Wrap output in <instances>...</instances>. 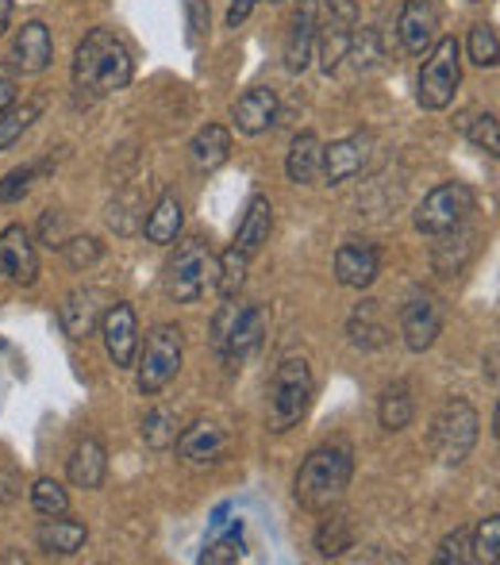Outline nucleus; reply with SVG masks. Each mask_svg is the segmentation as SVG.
<instances>
[{
    "instance_id": "1",
    "label": "nucleus",
    "mask_w": 500,
    "mask_h": 565,
    "mask_svg": "<svg viewBox=\"0 0 500 565\" xmlns=\"http://www.w3.org/2000/svg\"><path fill=\"white\" fill-rule=\"evenodd\" d=\"M135 77V58L113 28H93L74 51V89L97 100L120 93Z\"/></svg>"
},
{
    "instance_id": "2",
    "label": "nucleus",
    "mask_w": 500,
    "mask_h": 565,
    "mask_svg": "<svg viewBox=\"0 0 500 565\" xmlns=\"http://www.w3.org/2000/svg\"><path fill=\"white\" fill-rule=\"evenodd\" d=\"M354 477V450L351 443H323L305 458L292 481V497L305 512H331L347 497Z\"/></svg>"
},
{
    "instance_id": "3",
    "label": "nucleus",
    "mask_w": 500,
    "mask_h": 565,
    "mask_svg": "<svg viewBox=\"0 0 500 565\" xmlns=\"http://www.w3.org/2000/svg\"><path fill=\"white\" fill-rule=\"evenodd\" d=\"M216 274H220V258L209 246V238L189 235L181 238L173 258L166 262V292L178 305H193V300H201L216 285Z\"/></svg>"
},
{
    "instance_id": "4",
    "label": "nucleus",
    "mask_w": 500,
    "mask_h": 565,
    "mask_svg": "<svg viewBox=\"0 0 500 565\" xmlns=\"http://www.w3.org/2000/svg\"><path fill=\"white\" fill-rule=\"evenodd\" d=\"M316 396L312 365L305 358H285L269 381V431H289L308 416Z\"/></svg>"
},
{
    "instance_id": "5",
    "label": "nucleus",
    "mask_w": 500,
    "mask_h": 565,
    "mask_svg": "<svg viewBox=\"0 0 500 565\" xmlns=\"http://www.w3.org/2000/svg\"><path fill=\"white\" fill-rule=\"evenodd\" d=\"M266 339V308L262 305H232L224 300V308L212 320V342L216 354L224 362H247L254 350Z\"/></svg>"
},
{
    "instance_id": "6",
    "label": "nucleus",
    "mask_w": 500,
    "mask_h": 565,
    "mask_svg": "<svg viewBox=\"0 0 500 565\" xmlns=\"http://www.w3.org/2000/svg\"><path fill=\"white\" fill-rule=\"evenodd\" d=\"M481 435V416L470 401L450 396L432 419V447L439 454L443 466H462L470 458V450L478 447Z\"/></svg>"
},
{
    "instance_id": "7",
    "label": "nucleus",
    "mask_w": 500,
    "mask_h": 565,
    "mask_svg": "<svg viewBox=\"0 0 500 565\" xmlns=\"http://www.w3.org/2000/svg\"><path fill=\"white\" fill-rule=\"evenodd\" d=\"M458 82H462V46H458L455 35L435 39L432 51H427V62L419 70V85H416V100L427 113H443L450 108L458 93Z\"/></svg>"
},
{
    "instance_id": "8",
    "label": "nucleus",
    "mask_w": 500,
    "mask_h": 565,
    "mask_svg": "<svg viewBox=\"0 0 500 565\" xmlns=\"http://www.w3.org/2000/svg\"><path fill=\"white\" fill-rule=\"evenodd\" d=\"M139 393L155 396L178 377L181 358H185V339H181L178 323H158L147 335V342H139Z\"/></svg>"
},
{
    "instance_id": "9",
    "label": "nucleus",
    "mask_w": 500,
    "mask_h": 565,
    "mask_svg": "<svg viewBox=\"0 0 500 565\" xmlns=\"http://www.w3.org/2000/svg\"><path fill=\"white\" fill-rule=\"evenodd\" d=\"M474 212V189L466 181H443L435 185L424 201L416 204V231L419 235H447V231L462 227L466 216Z\"/></svg>"
},
{
    "instance_id": "10",
    "label": "nucleus",
    "mask_w": 500,
    "mask_h": 565,
    "mask_svg": "<svg viewBox=\"0 0 500 565\" xmlns=\"http://www.w3.org/2000/svg\"><path fill=\"white\" fill-rule=\"evenodd\" d=\"M354 23H359V0H323V20H316L323 74H336L343 58H351Z\"/></svg>"
},
{
    "instance_id": "11",
    "label": "nucleus",
    "mask_w": 500,
    "mask_h": 565,
    "mask_svg": "<svg viewBox=\"0 0 500 565\" xmlns=\"http://www.w3.org/2000/svg\"><path fill=\"white\" fill-rule=\"evenodd\" d=\"M401 335L412 354H424L435 347V339L443 335V305L432 292H419L401 308Z\"/></svg>"
},
{
    "instance_id": "12",
    "label": "nucleus",
    "mask_w": 500,
    "mask_h": 565,
    "mask_svg": "<svg viewBox=\"0 0 500 565\" xmlns=\"http://www.w3.org/2000/svg\"><path fill=\"white\" fill-rule=\"evenodd\" d=\"M100 335H105V350L113 358L116 370H131L135 354H139V316L131 305H113L100 316Z\"/></svg>"
},
{
    "instance_id": "13",
    "label": "nucleus",
    "mask_w": 500,
    "mask_h": 565,
    "mask_svg": "<svg viewBox=\"0 0 500 565\" xmlns=\"http://www.w3.org/2000/svg\"><path fill=\"white\" fill-rule=\"evenodd\" d=\"M173 443H178V458L185 461V466L209 469V466H216V461L224 458L227 431L220 424H212V419H196V424H189Z\"/></svg>"
},
{
    "instance_id": "14",
    "label": "nucleus",
    "mask_w": 500,
    "mask_h": 565,
    "mask_svg": "<svg viewBox=\"0 0 500 565\" xmlns=\"http://www.w3.org/2000/svg\"><path fill=\"white\" fill-rule=\"evenodd\" d=\"M0 274L15 285H35L39 281V254L31 235L20 224L0 231Z\"/></svg>"
},
{
    "instance_id": "15",
    "label": "nucleus",
    "mask_w": 500,
    "mask_h": 565,
    "mask_svg": "<svg viewBox=\"0 0 500 565\" xmlns=\"http://www.w3.org/2000/svg\"><path fill=\"white\" fill-rule=\"evenodd\" d=\"M381 274V250L370 243H359V238H351V243H343L336 250V281L343 285V289H370V285L377 281Z\"/></svg>"
},
{
    "instance_id": "16",
    "label": "nucleus",
    "mask_w": 500,
    "mask_h": 565,
    "mask_svg": "<svg viewBox=\"0 0 500 565\" xmlns=\"http://www.w3.org/2000/svg\"><path fill=\"white\" fill-rule=\"evenodd\" d=\"M12 66L20 74H43L54 58V39H51V28L43 20H28L12 39V51H8Z\"/></svg>"
},
{
    "instance_id": "17",
    "label": "nucleus",
    "mask_w": 500,
    "mask_h": 565,
    "mask_svg": "<svg viewBox=\"0 0 500 565\" xmlns=\"http://www.w3.org/2000/svg\"><path fill=\"white\" fill-rule=\"evenodd\" d=\"M396 31H401V43L408 54L432 51L435 35H439V8H435V0H404Z\"/></svg>"
},
{
    "instance_id": "18",
    "label": "nucleus",
    "mask_w": 500,
    "mask_h": 565,
    "mask_svg": "<svg viewBox=\"0 0 500 565\" xmlns=\"http://www.w3.org/2000/svg\"><path fill=\"white\" fill-rule=\"evenodd\" d=\"M370 162V135H347L336 139L331 147H323V162L320 173L328 178V185H343L354 173H362Z\"/></svg>"
},
{
    "instance_id": "19",
    "label": "nucleus",
    "mask_w": 500,
    "mask_h": 565,
    "mask_svg": "<svg viewBox=\"0 0 500 565\" xmlns=\"http://www.w3.org/2000/svg\"><path fill=\"white\" fill-rule=\"evenodd\" d=\"M105 316V292L100 289H74L58 308V323L70 339H89Z\"/></svg>"
},
{
    "instance_id": "20",
    "label": "nucleus",
    "mask_w": 500,
    "mask_h": 565,
    "mask_svg": "<svg viewBox=\"0 0 500 565\" xmlns=\"http://www.w3.org/2000/svg\"><path fill=\"white\" fill-rule=\"evenodd\" d=\"M232 124L240 135H262L277 124V93L258 85V89H247L240 100L232 105Z\"/></svg>"
},
{
    "instance_id": "21",
    "label": "nucleus",
    "mask_w": 500,
    "mask_h": 565,
    "mask_svg": "<svg viewBox=\"0 0 500 565\" xmlns=\"http://www.w3.org/2000/svg\"><path fill=\"white\" fill-rule=\"evenodd\" d=\"M316 51V4L312 0H300L297 15L289 23V35H285V70L289 74H305L308 62Z\"/></svg>"
},
{
    "instance_id": "22",
    "label": "nucleus",
    "mask_w": 500,
    "mask_h": 565,
    "mask_svg": "<svg viewBox=\"0 0 500 565\" xmlns=\"http://www.w3.org/2000/svg\"><path fill=\"white\" fill-rule=\"evenodd\" d=\"M85 539H89L85 523L66 520V515H46V520L39 523V531H35L39 551H43V554H58V558H70V554H77L85 546Z\"/></svg>"
},
{
    "instance_id": "23",
    "label": "nucleus",
    "mask_w": 500,
    "mask_h": 565,
    "mask_svg": "<svg viewBox=\"0 0 500 565\" xmlns=\"http://www.w3.org/2000/svg\"><path fill=\"white\" fill-rule=\"evenodd\" d=\"M189 158L196 173H216L232 158V131L224 124H204L189 142Z\"/></svg>"
},
{
    "instance_id": "24",
    "label": "nucleus",
    "mask_w": 500,
    "mask_h": 565,
    "mask_svg": "<svg viewBox=\"0 0 500 565\" xmlns=\"http://www.w3.org/2000/svg\"><path fill=\"white\" fill-rule=\"evenodd\" d=\"M66 473H70V484H74V489L97 492L100 484H105V477H108V454H105V447H100L97 439H82V443H77V450L70 454Z\"/></svg>"
},
{
    "instance_id": "25",
    "label": "nucleus",
    "mask_w": 500,
    "mask_h": 565,
    "mask_svg": "<svg viewBox=\"0 0 500 565\" xmlns=\"http://www.w3.org/2000/svg\"><path fill=\"white\" fill-rule=\"evenodd\" d=\"M181 227H185V209H181L178 193H162L150 209V216L142 220V235L155 246H170L178 243Z\"/></svg>"
},
{
    "instance_id": "26",
    "label": "nucleus",
    "mask_w": 500,
    "mask_h": 565,
    "mask_svg": "<svg viewBox=\"0 0 500 565\" xmlns=\"http://www.w3.org/2000/svg\"><path fill=\"white\" fill-rule=\"evenodd\" d=\"M269 231H274V209H269L266 196H251L247 201V212H243L240 220V231H235V250H243L251 258V254H258L262 246L269 243Z\"/></svg>"
},
{
    "instance_id": "27",
    "label": "nucleus",
    "mask_w": 500,
    "mask_h": 565,
    "mask_svg": "<svg viewBox=\"0 0 500 565\" xmlns=\"http://www.w3.org/2000/svg\"><path fill=\"white\" fill-rule=\"evenodd\" d=\"M320 162H323V142L312 131H300L289 147V158H285V173H289L292 185H312L320 178Z\"/></svg>"
},
{
    "instance_id": "28",
    "label": "nucleus",
    "mask_w": 500,
    "mask_h": 565,
    "mask_svg": "<svg viewBox=\"0 0 500 565\" xmlns=\"http://www.w3.org/2000/svg\"><path fill=\"white\" fill-rule=\"evenodd\" d=\"M435 238H443V243L435 246V254H432L435 269H439V274H447V277L462 274V266L474 258V250H478V231L455 227V231H447V235H435Z\"/></svg>"
},
{
    "instance_id": "29",
    "label": "nucleus",
    "mask_w": 500,
    "mask_h": 565,
    "mask_svg": "<svg viewBox=\"0 0 500 565\" xmlns=\"http://www.w3.org/2000/svg\"><path fill=\"white\" fill-rule=\"evenodd\" d=\"M416 416V401H412V385L408 381H393V385L381 393L377 404V419L385 431H404Z\"/></svg>"
},
{
    "instance_id": "30",
    "label": "nucleus",
    "mask_w": 500,
    "mask_h": 565,
    "mask_svg": "<svg viewBox=\"0 0 500 565\" xmlns=\"http://www.w3.org/2000/svg\"><path fill=\"white\" fill-rule=\"evenodd\" d=\"M39 116H43V105H39V100H23V105L12 100V105L0 113V154H4L8 147H15V142L23 139V131H28Z\"/></svg>"
},
{
    "instance_id": "31",
    "label": "nucleus",
    "mask_w": 500,
    "mask_h": 565,
    "mask_svg": "<svg viewBox=\"0 0 500 565\" xmlns=\"http://www.w3.org/2000/svg\"><path fill=\"white\" fill-rule=\"evenodd\" d=\"M354 546V527L347 515H328L316 531V551L320 558H343L347 551Z\"/></svg>"
},
{
    "instance_id": "32",
    "label": "nucleus",
    "mask_w": 500,
    "mask_h": 565,
    "mask_svg": "<svg viewBox=\"0 0 500 565\" xmlns=\"http://www.w3.org/2000/svg\"><path fill=\"white\" fill-rule=\"evenodd\" d=\"M458 127H462V135L474 142L478 150H486V154H500V127H497V113H481V108H474V113H466L458 119Z\"/></svg>"
},
{
    "instance_id": "33",
    "label": "nucleus",
    "mask_w": 500,
    "mask_h": 565,
    "mask_svg": "<svg viewBox=\"0 0 500 565\" xmlns=\"http://www.w3.org/2000/svg\"><path fill=\"white\" fill-rule=\"evenodd\" d=\"M142 439H147L150 450H170L173 439H178V412L170 404L150 408L147 419H142Z\"/></svg>"
},
{
    "instance_id": "34",
    "label": "nucleus",
    "mask_w": 500,
    "mask_h": 565,
    "mask_svg": "<svg viewBox=\"0 0 500 565\" xmlns=\"http://www.w3.org/2000/svg\"><path fill=\"white\" fill-rule=\"evenodd\" d=\"M247 254L243 250H227L224 258H220V274H216V289H220V297L224 300H235L240 297V289H243V281H247Z\"/></svg>"
},
{
    "instance_id": "35",
    "label": "nucleus",
    "mask_w": 500,
    "mask_h": 565,
    "mask_svg": "<svg viewBox=\"0 0 500 565\" xmlns=\"http://www.w3.org/2000/svg\"><path fill=\"white\" fill-rule=\"evenodd\" d=\"M31 508H35L39 515H66L70 512V497H66V489H62L58 481H51V477H39V481L31 484Z\"/></svg>"
},
{
    "instance_id": "36",
    "label": "nucleus",
    "mask_w": 500,
    "mask_h": 565,
    "mask_svg": "<svg viewBox=\"0 0 500 565\" xmlns=\"http://www.w3.org/2000/svg\"><path fill=\"white\" fill-rule=\"evenodd\" d=\"M243 554H247V543H243V523H235L227 535L212 539V543L204 546L201 562L204 565H227V562H240Z\"/></svg>"
},
{
    "instance_id": "37",
    "label": "nucleus",
    "mask_w": 500,
    "mask_h": 565,
    "mask_svg": "<svg viewBox=\"0 0 500 565\" xmlns=\"http://www.w3.org/2000/svg\"><path fill=\"white\" fill-rule=\"evenodd\" d=\"M347 335H351L354 347H366V350H374V347L385 342V328L374 320V305H370V300L351 316V323H347Z\"/></svg>"
},
{
    "instance_id": "38",
    "label": "nucleus",
    "mask_w": 500,
    "mask_h": 565,
    "mask_svg": "<svg viewBox=\"0 0 500 565\" xmlns=\"http://www.w3.org/2000/svg\"><path fill=\"white\" fill-rule=\"evenodd\" d=\"M470 58L478 62L481 70L497 66L500 46H497V28H493V23H474V28H470Z\"/></svg>"
},
{
    "instance_id": "39",
    "label": "nucleus",
    "mask_w": 500,
    "mask_h": 565,
    "mask_svg": "<svg viewBox=\"0 0 500 565\" xmlns=\"http://www.w3.org/2000/svg\"><path fill=\"white\" fill-rule=\"evenodd\" d=\"M470 554H474V562L497 565V558H500V520L497 515L481 520L478 535H470Z\"/></svg>"
},
{
    "instance_id": "40",
    "label": "nucleus",
    "mask_w": 500,
    "mask_h": 565,
    "mask_svg": "<svg viewBox=\"0 0 500 565\" xmlns=\"http://www.w3.org/2000/svg\"><path fill=\"white\" fill-rule=\"evenodd\" d=\"M39 170H43V166H15L12 173H4V178H0V204L23 201V196L31 193V185H35Z\"/></svg>"
},
{
    "instance_id": "41",
    "label": "nucleus",
    "mask_w": 500,
    "mask_h": 565,
    "mask_svg": "<svg viewBox=\"0 0 500 565\" xmlns=\"http://www.w3.org/2000/svg\"><path fill=\"white\" fill-rule=\"evenodd\" d=\"M466 562H474V554H470V527H458V531H450V535L439 543V551H435V565H466Z\"/></svg>"
},
{
    "instance_id": "42",
    "label": "nucleus",
    "mask_w": 500,
    "mask_h": 565,
    "mask_svg": "<svg viewBox=\"0 0 500 565\" xmlns=\"http://www.w3.org/2000/svg\"><path fill=\"white\" fill-rule=\"evenodd\" d=\"M185 23H189L185 39L193 46H201L204 39H209V28H212V8H209V0H185Z\"/></svg>"
},
{
    "instance_id": "43",
    "label": "nucleus",
    "mask_w": 500,
    "mask_h": 565,
    "mask_svg": "<svg viewBox=\"0 0 500 565\" xmlns=\"http://www.w3.org/2000/svg\"><path fill=\"white\" fill-rule=\"evenodd\" d=\"M62 250H66V258H70V266H74V269L97 266L100 254H105L97 238H66V243H62Z\"/></svg>"
},
{
    "instance_id": "44",
    "label": "nucleus",
    "mask_w": 500,
    "mask_h": 565,
    "mask_svg": "<svg viewBox=\"0 0 500 565\" xmlns=\"http://www.w3.org/2000/svg\"><path fill=\"white\" fill-rule=\"evenodd\" d=\"M39 235H43L46 246H58L66 243V220H62V212H43V220H39Z\"/></svg>"
},
{
    "instance_id": "45",
    "label": "nucleus",
    "mask_w": 500,
    "mask_h": 565,
    "mask_svg": "<svg viewBox=\"0 0 500 565\" xmlns=\"http://www.w3.org/2000/svg\"><path fill=\"white\" fill-rule=\"evenodd\" d=\"M254 4H258V0H232V8H227V28H240L254 12Z\"/></svg>"
},
{
    "instance_id": "46",
    "label": "nucleus",
    "mask_w": 500,
    "mask_h": 565,
    "mask_svg": "<svg viewBox=\"0 0 500 565\" xmlns=\"http://www.w3.org/2000/svg\"><path fill=\"white\" fill-rule=\"evenodd\" d=\"M15 100V77L8 70H0V113Z\"/></svg>"
},
{
    "instance_id": "47",
    "label": "nucleus",
    "mask_w": 500,
    "mask_h": 565,
    "mask_svg": "<svg viewBox=\"0 0 500 565\" xmlns=\"http://www.w3.org/2000/svg\"><path fill=\"white\" fill-rule=\"evenodd\" d=\"M12 8H15V0H0V35H4L8 20H12Z\"/></svg>"
},
{
    "instance_id": "48",
    "label": "nucleus",
    "mask_w": 500,
    "mask_h": 565,
    "mask_svg": "<svg viewBox=\"0 0 500 565\" xmlns=\"http://www.w3.org/2000/svg\"><path fill=\"white\" fill-rule=\"evenodd\" d=\"M486 373H489V381L497 385V347H489V365H486Z\"/></svg>"
},
{
    "instance_id": "49",
    "label": "nucleus",
    "mask_w": 500,
    "mask_h": 565,
    "mask_svg": "<svg viewBox=\"0 0 500 565\" xmlns=\"http://www.w3.org/2000/svg\"><path fill=\"white\" fill-rule=\"evenodd\" d=\"M474 4H478V0H474Z\"/></svg>"
}]
</instances>
